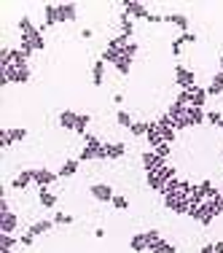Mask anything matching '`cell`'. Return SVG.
<instances>
[{"instance_id":"obj_1","label":"cell","mask_w":223,"mask_h":253,"mask_svg":"<svg viewBox=\"0 0 223 253\" xmlns=\"http://www.w3.org/2000/svg\"><path fill=\"white\" fill-rule=\"evenodd\" d=\"M27 81H30V68H14V65L0 68V86H5V84H27Z\"/></svg>"},{"instance_id":"obj_2","label":"cell","mask_w":223,"mask_h":253,"mask_svg":"<svg viewBox=\"0 0 223 253\" xmlns=\"http://www.w3.org/2000/svg\"><path fill=\"white\" fill-rule=\"evenodd\" d=\"M188 205H191V197L188 194H172V197H164V208L175 215H188Z\"/></svg>"},{"instance_id":"obj_3","label":"cell","mask_w":223,"mask_h":253,"mask_svg":"<svg viewBox=\"0 0 223 253\" xmlns=\"http://www.w3.org/2000/svg\"><path fill=\"white\" fill-rule=\"evenodd\" d=\"M175 84L180 86V92H188V89L196 86V76L191 73V70H186L183 65H178V68H175Z\"/></svg>"},{"instance_id":"obj_4","label":"cell","mask_w":223,"mask_h":253,"mask_svg":"<svg viewBox=\"0 0 223 253\" xmlns=\"http://www.w3.org/2000/svg\"><path fill=\"white\" fill-rule=\"evenodd\" d=\"M140 162H143V167H146V172H156V170H161V167L167 165V159H161L156 151H146L140 156Z\"/></svg>"},{"instance_id":"obj_5","label":"cell","mask_w":223,"mask_h":253,"mask_svg":"<svg viewBox=\"0 0 223 253\" xmlns=\"http://www.w3.org/2000/svg\"><path fill=\"white\" fill-rule=\"evenodd\" d=\"M124 14H129L132 19H148L150 11L143 3H135V0H124Z\"/></svg>"},{"instance_id":"obj_6","label":"cell","mask_w":223,"mask_h":253,"mask_svg":"<svg viewBox=\"0 0 223 253\" xmlns=\"http://www.w3.org/2000/svg\"><path fill=\"white\" fill-rule=\"evenodd\" d=\"M57 178L59 175H57V172H51V170H33V183H38L40 189H49Z\"/></svg>"},{"instance_id":"obj_7","label":"cell","mask_w":223,"mask_h":253,"mask_svg":"<svg viewBox=\"0 0 223 253\" xmlns=\"http://www.w3.org/2000/svg\"><path fill=\"white\" fill-rule=\"evenodd\" d=\"M207 97H210V94H207V86H199V84H196L194 89H188V105H191V108H202Z\"/></svg>"},{"instance_id":"obj_8","label":"cell","mask_w":223,"mask_h":253,"mask_svg":"<svg viewBox=\"0 0 223 253\" xmlns=\"http://www.w3.org/2000/svg\"><path fill=\"white\" fill-rule=\"evenodd\" d=\"M92 197L97 202H113V197H116V194H113V189L108 183H94L92 186Z\"/></svg>"},{"instance_id":"obj_9","label":"cell","mask_w":223,"mask_h":253,"mask_svg":"<svg viewBox=\"0 0 223 253\" xmlns=\"http://www.w3.org/2000/svg\"><path fill=\"white\" fill-rule=\"evenodd\" d=\"M51 25H59V5L57 3H49L43 8V27H51ZM40 27V33H43Z\"/></svg>"},{"instance_id":"obj_10","label":"cell","mask_w":223,"mask_h":253,"mask_svg":"<svg viewBox=\"0 0 223 253\" xmlns=\"http://www.w3.org/2000/svg\"><path fill=\"white\" fill-rule=\"evenodd\" d=\"M146 140L150 143V151H153V148H159L161 143H164V137H161V132H159V124H156V122H148V132H146Z\"/></svg>"},{"instance_id":"obj_11","label":"cell","mask_w":223,"mask_h":253,"mask_svg":"<svg viewBox=\"0 0 223 253\" xmlns=\"http://www.w3.org/2000/svg\"><path fill=\"white\" fill-rule=\"evenodd\" d=\"M14 229H16V213H11V210L0 213V232H3V234H14Z\"/></svg>"},{"instance_id":"obj_12","label":"cell","mask_w":223,"mask_h":253,"mask_svg":"<svg viewBox=\"0 0 223 253\" xmlns=\"http://www.w3.org/2000/svg\"><path fill=\"white\" fill-rule=\"evenodd\" d=\"M75 124H78V113H73V111L59 113V126H62V129H73L75 132Z\"/></svg>"},{"instance_id":"obj_13","label":"cell","mask_w":223,"mask_h":253,"mask_svg":"<svg viewBox=\"0 0 223 253\" xmlns=\"http://www.w3.org/2000/svg\"><path fill=\"white\" fill-rule=\"evenodd\" d=\"M59 5V22H75V3H57Z\"/></svg>"},{"instance_id":"obj_14","label":"cell","mask_w":223,"mask_h":253,"mask_svg":"<svg viewBox=\"0 0 223 253\" xmlns=\"http://www.w3.org/2000/svg\"><path fill=\"white\" fill-rule=\"evenodd\" d=\"M124 154H126L124 143H105V156L108 159H121Z\"/></svg>"},{"instance_id":"obj_15","label":"cell","mask_w":223,"mask_h":253,"mask_svg":"<svg viewBox=\"0 0 223 253\" xmlns=\"http://www.w3.org/2000/svg\"><path fill=\"white\" fill-rule=\"evenodd\" d=\"M221 92H223V70H218V73L213 76V81H210V86H207L210 97H218Z\"/></svg>"},{"instance_id":"obj_16","label":"cell","mask_w":223,"mask_h":253,"mask_svg":"<svg viewBox=\"0 0 223 253\" xmlns=\"http://www.w3.org/2000/svg\"><path fill=\"white\" fill-rule=\"evenodd\" d=\"M146 183H148L153 191H159V194H161V191H164V183H167V180L161 178L159 172H146Z\"/></svg>"},{"instance_id":"obj_17","label":"cell","mask_w":223,"mask_h":253,"mask_svg":"<svg viewBox=\"0 0 223 253\" xmlns=\"http://www.w3.org/2000/svg\"><path fill=\"white\" fill-rule=\"evenodd\" d=\"M188 122H191V126H202L204 122H207V113H204L202 108H191L188 105Z\"/></svg>"},{"instance_id":"obj_18","label":"cell","mask_w":223,"mask_h":253,"mask_svg":"<svg viewBox=\"0 0 223 253\" xmlns=\"http://www.w3.org/2000/svg\"><path fill=\"white\" fill-rule=\"evenodd\" d=\"M30 183H33V170H22L19 175L14 178V189H19V191H25Z\"/></svg>"},{"instance_id":"obj_19","label":"cell","mask_w":223,"mask_h":253,"mask_svg":"<svg viewBox=\"0 0 223 253\" xmlns=\"http://www.w3.org/2000/svg\"><path fill=\"white\" fill-rule=\"evenodd\" d=\"M75 172H78V159H68V162H65V165L57 170V175H59V178H70V175H75Z\"/></svg>"},{"instance_id":"obj_20","label":"cell","mask_w":223,"mask_h":253,"mask_svg":"<svg viewBox=\"0 0 223 253\" xmlns=\"http://www.w3.org/2000/svg\"><path fill=\"white\" fill-rule=\"evenodd\" d=\"M164 22H170V25L180 27L183 33H188V19H186L183 14H167V16H164Z\"/></svg>"},{"instance_id":"obj_21","label":"cell","mask_w":223,"mask_h":253,"mask_svg":"<svg viewBox=\"0 0 223 253\" xmlns=\"http://www.w3.org/2000/svg\"><path fill=\"white\" fill-rule=\"evenodd\" d=\"M92 81H94V86H102V81H105V62H94V68H92Z\"/></svg>"},{"instance_id":"obj_22","label":"cell","mask_w":223,"mask_h":253,"mask_svg":"<svg viewBox=\"0 0 223 253\" xmlns=\"http://www.w3.org/2000/svg\"><path fill=\"white\" fill-rule=\"evenodd\" d=\"M129 248L135 251V253H140V251H148V243H146V232H143V234H132V240H129Z\"/></svg>"},{"instance_id":"obj_23","label":"cell","mask_w":223,"mask_h":253,"mask_svg":"<svg viewBox=\"0 0 223 253\" xmlns=\"http://www.w3.org/2000/svg\"><path fill=\"white\" fill-rule=\"evenodd\" d=\"M118 25H121V35H126V38H132V33H135V22H132V16H129V14H121Z\"/></svg>"},{"instance_id":"obj_24","label":"cell","mask_w":223,"mask_h":253,"mask_svg":"<svg viewBox=\"0 0 223 253\" xmlns=\"http://www.w3.org/2000/svg\"><path fill=\"white\" fill-rule=\"evenodd\" d=\"M146 243H148V251L159 248L164 240H161V232H156V229H150V232H146Z\"/></svg>"},{"instance_id":"obj_25","label":"cell","mask_w":223,"mask_h":253,"mask_svg":"<svg viewBox=\"0 0 223 253\" xmlns=\"http://www.w3.org/2000/svg\"><path fill=\"white\" fill-rule=\"evenodd\" d=\"M38 202L43 205V208H54V205H57V197H54L49 189H40L38 191Z\"/></svg>"},{"instance_id":"obj_26","label":"cell","mask_w":223,"mask_h":253,"mask_svg":"<svg viewBox=\"0 0 223 253\" xmlns=\"http://www.w3.org/2000/svg\"><path fill=\"white\" fill-rule=\"evenodd\" d=\"M27 41L33 43V49H35V51H43V49H46V41H43V33H40V30H35V33L30 35Z\"/></svg>"},{"instance_id":"obj_27","label":"cell","mask_w":223,"mask_h":253,"mask_svg":"<svg viewBox=\"0 0 223 253\" xmlns=\"http://www.w3.org/2000/svg\"><path fill=\"white\" fill-rule=\"evenodd\" d=\"M11 65L14 68H27V57L22 54V49H11Z\"/></svg>"},{"instance_id":"obj_28","label":"cell","mask_w":223,"mask_h":253,"mask_svg":"<svg viewBox=\"0 0 223 253\" xmlns=\"http://www.w3.org/2000/svg\"><path fill=\"white\" fill-rule=\"evenodd\" d=\"M35 30H38V27H35L33 22H30V16H22V19H19V33L25 35V38H30V35H33Z\"/></svg>"},{"instance_id":"obj_29","label":"cell","mask_w":223,"mask_h":253,"mask_svg":"<svg viewBox=\"0 0 223 253\" xmlns=\"http://www.w3.org/2000/svg\"><path fill=\"white\" fill-rule=\"evenodd\" d=\"M121 57H124V51H118V49H105L102 51V62H111V65H116Z\"/></svg>"},{"instance_id":"obj_30","label":"cell","mask_w":223,"mask_h":253,"mask_svg":"<svg viewBox=\"0 0 223 253\" xmlns=\"http://www.w3.org/2000/svg\"><path fill=\"white\" fill-rule=\"evenodd\" d=\"M51 226H54V221H35V224L30 226L27 232H30V234H43V232H49Z\"/></svg>"},{"instance_id":"obj_31","label":"cell","mask_w":223,"mask_h":253,"mask_svg":"<svg viewBox=\"0 0 223 253\" xmlns=\"http://www.w3.org/2000/svg\"><path fill=\"white\" fill-rule=\"evenodd\" d=\"M16 245V240L11 237V234H3L0 232V253H11V248Z\"/></svg>"},{"instance_id":"obj_32","label":"cell","mask_w":223,"mask_h":253,"mask_svg":"<svg viewBox=\"0 0 223 253\" xmlns=\"http://www.w3.org/2000/svg\"><path fill=\"white\" fill-rule=\"evenodd\" d=\"M113 68H116L121 76H129V70H132V57H121L116 65H113Z\"/></svg>"},{"instance_id":"obj_33","label":"cell","mask_w":223,"mask_h":253,"mask_svg":"<svg viewBox=\"0 0 223 253\" xmlns=\"http://www.w3.org/2000/svg\"><path fill=\"white\" fill-rule=\"evenodd\" d=\"M89 122H92V119H89V113H78V124H75V132H78V135H86Z\"/></svg>"},{"instance_id":"obj_34","label":"cell","mask_w":223,"mask_h":253,"mask_svg":"<svg viewBox=\"0 0 223 253\" xmlns=\"http://www.w3.org/2000/svg\"><path fill=\"white\" fill-rule=\"evenodd\" d=\"M8 135H11V140H25V137H27V129H25V126H11V129H8Z\"/></svg>"},{"instance_id":"obj_35","label":"cell","mask_w":223,"mask_h":253,"mask_svg":"<svg viewBox=\"0 0 223 253\" xmlns=\"http://www.w3.org/2000/svg\"><path fill=\"white\" fill-rule=\"evenodd\" d=\"M116 122L121 124V126H126V129H132V124H135V122H132V116H129L126 111H118V113H116Z\"/></svg>"},{"instance_id":"obj_36","label":"cell","mask_w":223,"mask_h":253,"mask_svg":"<svg viewBox=\"0 0 223 253\" xmlns=\"http://www.w3.org/2000/svg\"><path fill=\"white\" fill-rule=\"evenodd\" d=\"M14 146V140H11V135H8V129H0V148H5V151H8V148Z\"/></svg>"},{"instance_id":"obj_37","label":"cell","mask_w":223,"mask_h":253,"mask_svg":"<svg viewBox=\"0 0 223 253\" xmlns=\"http://www.w3.org/2000/svg\"><path fill=\"white\" fill-rule=\"evenodd\" d=\"M129 132H132V135H137V137H140V135H146V132H148V122H135Z\"/></svg>"},{"instance_id":"obj_38","label":"cell","mask_w":223,"mask_h":253,"mask_svg":"<svg viewBox=\"0 0 223 253\" xmlns=\"http://www.w3.org/2000/svg\"><path fill=\"white\" fill-rule=\"evenodd\" d=\"M156 172H159V175L164 178V180H172V178H178V172H175V167H170V165H164L161 170H156Z\"/></svg>"},{"instance_id":"obj_39","label":"cell","mask_w":223,"mask_h":253,"mask_svg":"<svg viewBox=\"0 0 223 253\" xmlns=\"http://www.w3.org/2000/svg\"><path fill=\"white\" fill-rule=\"evenodd\" d=\"M150 253H178V248H175L172 243H161L159 248H153V251H150Z\"/></svg>"},{"instance_id":"obj_40","label":"cell","mask_w":223,"mask_h":253,"mask_svg":"<svg viewBox=\"0 0 223 253\" xmlns=\"http://www.w3.org/2000/svg\"><path fill=\"white\" fill-rule=\"evenodd\" d=\"M137 49H140V46H137L135 41H129V43L124 46V57H132V59H135V54H137Z\"/></svg>"},{"instance_id":"obj_41","label":"cell","mask_w":223,"mask_h":253,"mask_svg":"<svg viewBox=\"0 0 223 253\" xmlns=\"http://www.w3.org/2000/svg\"><path fill=\"white\" fill-rule=\"evenodd\" d=\"M153 151H156V154H159V156H161V159H167V156H170V154H172V146H170V143H161V146H159V148H153Z\"/></svg>"},{"instance_id":"obj_42","label":"cell","mask_w":223,"mask_h":253,"mask_svg":"<svg viewBox=\"0 0 223 253\" xmlns=\"http://www.w3.org/2000/svg\"><path fill=\"white\" fill-rule=\"evenodd\" d=\"M51 221H54V224H73V215H68V213H57Z\"/></svg>"},{"instance_id":"obj_43","label":"cell","mask_w":223,"mask_h":253,"mask_svg":"<svg viewBox=\"0 0 223 253\" xmlns=\"http://www.w3.org/2000/svg\"><path fill=\"white\" fill-rule=\"evenodd\" d=\"M113 208H116V210H126V208H129V202H126L124 197L116 194V197H113Z\"/></svg>"},{"instance_id":"obj_44","label":"cell","mask_w":223,"mask_h":253,"mask_svg":"<svg viewBox=\"0 0 223 253\" xmlns=\"http://www.w3.org/2000/svg\"><path fill=\"white\" fill-rule=\"evenodd\" d=\"M180 43H196V35L194 33H191V30H188V33H180Z\"/></svg>"},{"instance_id":"obj_45","label":"cell","mask_w":223,"mask_h":253,"mask_svg":"<svg viewBox=\"0 0 223 253\" xmlns=\"http://www.w3.org/2000/svg\"><path fill=\"white\" fill-rule=\"evenodd\" d=\"M207 122H210V124H213V126H218V124L223 122V116H221V113H218V111H213V113H207Z\"/></svg>"},{"instance_id":"obj_46","label":"cell","mask_w":223,"mask_h":253,"mask_svg":"<svg viewBox=\"0 0 223 253\" xmlns=\"http://www.w3.org/2000/svg\"><path fill=\"white\" fill-rule=\"evenodd\" d=\"M19 243L25 245V248H30V245L35 243V234H30V232H27V234H22V237H19Z\"/></svg>"},{"instance_id":"obj_47","label":"cell","mask_w":223,"mask_h":253,"mask_svg":"<svg viewBox=\"0 0 223 253\" xmlns=\"http://www.w3.org/2000/svg\"><path fill=\"white\" fill-rule=\"evenodd\" d=\"M180 49H183V43H180V41L175 38V41H172V54H180Z\"/></svg>"},{"instance_id":"obj_48","label":"cell","mask_w":223,"mask_h":253,"mask_svg":"<svg viewBox=\"0 0 223 253\" xmlns=\"http://www.w3.org/2000/svg\"><path fill=\"white\" fill-rule=\"evenodd\" d=\"M199 253H215V245H204V248L199 251Z\"/></svg>"},{"instance_id":"obj_49","label":"cell","mask_w":223,"mask_h":253,"mask_svg":"<svg viewBox=\"0 0 223 253\" xmlns=\"http://www.w3.org/2000/svg\"><path fill=\"white\" fill-rule=\"evenodd\" d=\"M215 253H223V243H215Z\"/></svg>"},{"instance_id":"obj_50","label":"cell","mask_w":223,"mask_h":253,"mask_svg":"<svg viewBox=\"0 0 223 253\" xmlns=\"http://www.w3.org/2000/svg\"><path fill=\"white\" fill-rule=\"evenodd\" d=\"M221 70H223V54H221Z\"/></svg>"},{"instance_id":"obj_51","label":"cell","mask_w":223,"mask_h":253,"mask_svg":"<svg viewBox=\"0 0 223 253\" xmlns=\"http://www.w3.org/2000/svg\"><path fill=\"white\" fill-rule=\"evenodd\" d=\"M218 126H221V129H223V122H221V124H218Z\"/></svg>"}]
</instances>
